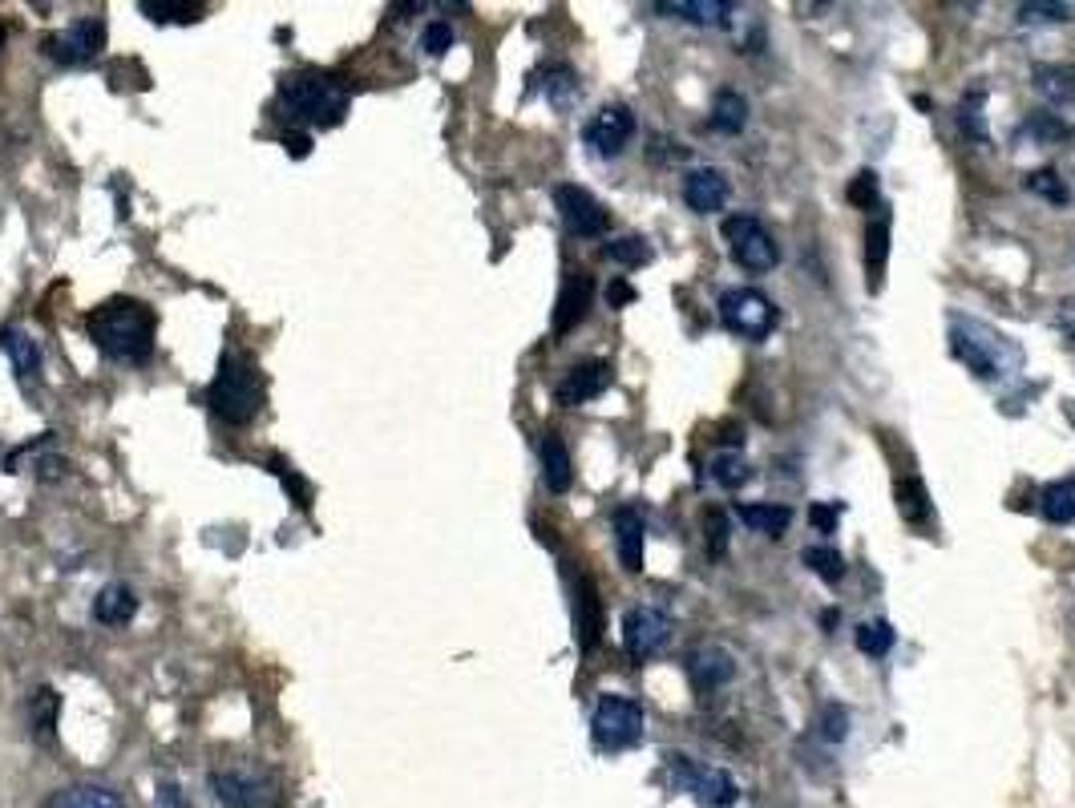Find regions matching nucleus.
I'll return each mask as SVG.
<instances>
[{"mask_svg": "<svg viewBox=\"0 0 1075 808\" xmlns=\"http://www.w3.org/2000/svg\"><path fill=\"white\" fill-rule=\"evenodd\" d=\"M85 332L118 364H146L155 356V315L138 299H110L85 315Z\"/></svg>", "mask_w": 1075, "mask_h": 808, "instance_id": "nucleus-1", "label": "nucleus"}, {"mask_svg": "<svg viewBox=\"0 0 1075 808\" xmlns=\"http://www.w3.org/2000/svg\"><path fill=\"white\" fill-rule=\"evenodd\" d=\"M348 86L328 70H296L280 82V114L287 126L332 129L348 114Z\"/></svg>", "mask_w": 1075, "mask_h": 808, "instance_id": "nucleus-2", "label": "nucleus"}, {"mask_svg": "<svg viewBox=\"0 0 1075 808\" xmlns=\"http://www.w3.org/2000/svg\"><path fill=\"white\" fill-rule=\"evenodd\" d=\"M207 400H211L214 417L226 421V425H251L255 417L263 412L268 381H263V372H259L251 356L223 352L219 372H214L211 388H207Z\"/></svg>", "mask_w": 1075, "mask_h": 808, "instance_id": "nucleus-3", "label": "nucleus"}, {"mask_svg": "<svg viewBox=\"0 0 1075 808\" xmlns=\"http://www.w3.org/2000/svg\"><path fill=\"white\" fill-rule=\"evenodd\" d=\"M950 352L959 356L978 381H999L1006 360H1018V348L1006 336H999L994 327L978 324V320H966V315L950 320Z\"/></svg>", "mask_w": 1075, "mask_h": 808, "instance_id": "nucleus-4", "label": "nucleus"}, {"mask_svg": "<svg viewBox=\"0 0 1075 808\" xmlns=\"http://www.w3.org/2000/svg\"><path fill=\"white\" fill-rule=\"evenodd\" d=\"M211 793L219 808H280V776L263 765H235L211 776Z\"/></svg>", "mask_w": 1075, "mask_h": 808, "instance_id": "nucleus-5", "label": "nucleus"}, {"mask_svg": "<svg viewBox=\"0 0 1075 808\" xmlns=\"http://www.w3.org/2000/svg\"><path fill=\"white\" fill-rule=\"evenodd\" d=\"M591 736L603 751L635 748L643 739V708L627 695H598L591 720Z\"/></svg>", "mask_w": 1075, "mask_h": 808, "instance_id": "nucleus-6", "label": "nucleus"}, {"mask_svg": "<svg viewBox=\"0 0 1075 808\" xmlns=\"http://www.w3.org/2000/svg\"><path fill=\"white\" fill-rule=\"evenodd\" d=\"M720 320L724 327H732L736 336L744 340H764L773 327H777L780 312L773 308V299L752 291V287H732L720 296Z\"/></svg>", "mask_w": 1075, "mask_h": 808, "instance_id": "nucleus-7", "label": "nucleus"}, {"mask_svg": "<svg viewBox=\"0 0 1075 808\" xmlns=\"http://www.w3.org/2000/svg\"><path fill=\"white\" fill-rule=\"evenodd\" d=\"M724 235L732 243V259L744 271H752V275L773 271L780 263V251H777V243H773V235H768L752 214H732V219H724Z\"/></svg>", "mask_w": 1075, "mask_h": 808, "instance_id": "nucleus-8", "label": "nucleus"}, {"mask_svg": "<svg viewBox=\"0 0 1075 808\" xmlns=\"http://www.w3.org/2000/svg\"><path fill=\"white\" fill-rule=\"evenodd\" d=\"M554 207H558L563 227L570 231L574 239H598V235L610 227L607 207L594 199L591 190H582V186L563 183L558 190H554Z\"/></svg>", "mask_w": 1075, "mask_h": 808, "instance_id": "nucleus-9", "label": "nucleus"}, {"mask_svg": "<svg viewBox=\"0 0 1075 808\" xmlns=\"http://www.w3.org/2000/svg\"><path fill=\"white\" fill-rule=\"evenodd\" d=\"M667 638H671V619H667L664 610L655 607L627 610V619H622V647L631 651L635 663H647L655 651H664Z\"/></svg>", "mask_w": 1075, "mask_h": 808, "instance_id": "nucleus-10", "label": "nucleus"}, {"mask_svg": "<svg viewBox=\"0 0 1075 808\" xmlns=\"http://www.w3.org/2000/svg\"><path fill=\"white\" fill-rule=\"evenodd\" d=\"M45 49L61 65H85V61H94L106 49V21L101 16H82L61 37H49Z\"/></svg>", "mask_w": 1075, "mask_h": 808, "instance_id": "nucleus-11", "label": "nucleus"}, {"mask_svg": "<svg viewBox=\"0 0 1075 808\" xmlns=\"http://www.w3.org/2000/svg\"><path fill=\"white\" fill-rule=\"evenodd\" d=\"M631 134H635V114H631L627 105H603V110L582 126V142L591 146L598 158H615L622 146L631 142Z\"/></svg>", "mask_w": 1075, "mask_h": 808, "instance_id": "nucleus-12", "label": "nucleus"}, {"mask_svg": "<svg viewBox=\"0 0 1075 808\" xmlns=\"http://www.w3.org/2000/svg\"><path fill=\"white\" fill-rule=\"evenodd\" d=\"M610 381H615L610 360H582V364H574V369L558 381L554 397H558L563 409H579V405H586V400L603 397V393L610 388Z\"/></svg>", "mask_w": 1075, "mask_h": 808, "instance_id": "nucleus-13", "label": "nucleus"}, {"mask_svg": "<svg viewBox=\"0 0 1075 808\" xmlns=\"http://www.w3.org/2000/svg\"><path fill=\"white\" fill-rule=\"evenodd\" d=\"M671 765L683 772V784H688V793H692L700 805H707V808H728V805H736L740 788H736V780L728 776V772H720V768L692 765V760H683V756H671Z\"/></svg>", "mask_w": 1075, "mask_h": 808, "instance_id": "nucleus-14", "label": "nucleus"}, {"mask_svg": "<svg viewBox=\"0 0 1075 808\" xmlns=\"http://www.w3.org/2000/svg\"><path fill=\"white\" fill-rule=\"evenodd\" d=\"M591 299H594L591 275H582V271H566L563 291H558V308H554V332H558V336L574 332V327L586 320V312H591Z\"/></svg>", "mask_w": 1075, "mask_h": 808, "instance_id": "nucleus-15", "label": "nucleus"}, {"mask_svg": "<svg viewBox=\"0 0 1075 808\" xmlns=\"http://www.w3.org/2000/svg\"><path fill=\"white\" fill-rule=\"evenodd\" d=\"M574 638H579L582 655H591L603 638V602H598V591L586 574L574 579Z\"/></svg>", "mask_w": 1075, "mask_h": 808, "instance_id": "nucleus-16", "label": "nucleus"}, {"mask_svg": "<svg viewBox=\"0 0 1075 808\" xmlns=\"http://www.w3.org/2000/svg\"><path fill=\"white\" fill-rule=\"evenodd\" d=\"M728 178L712 166H700V171L683 174V202L692 207L695 214H720L724 202H728Z\"/></svg>", "mask_w": 1075, "mask_h": 808, "instance_id": "nucleus-17", "label": "nucleus"}, {"mask_svg": "<svg viewBox=\"0 0 1075 808\" xmlns=\"http://www.w3.org/2000/svg\"><path fill=\"white\" fill-rule=\"evenodd\" d=\"M0 348H4L9 360H13L16 376H21L28 388H37V384H41L45 356H41V348H37V340H33L28 332H21V327H0Z\"/></svg>", "mask_w": 1075, "mask_h": 808, "instance_id": "nucleus-18", "label": "nucleus"}, {"mask_svg": "<svg viewBox=\"0 0 1075 808\" xmlns=\"http://www.w3.org/2000/svg\"><path fill=\"white\" fill-rule=\"evenodd\" d=\"M736 675L732 655L720 651V647H700V651L688 655V680H692L695 692H716L720 683H728Z\"/></svg>", "mask_w": 1075, "mask_h": 808, "instance_id": "nucleus-19", "label": "nucleus"}, {"mask_svg": "<svg viewBox=\"0 0 1075 808\" xmlns=\"http://www.w3.org/2000/svg\"><path fill=\"white\" fill-rule=\"evenodd\" d=\"M538 457H542V482L551 494H566L570 482H574V469H570V453L558 433H546L542 445H538Z\"/></svg>", "mask_w": 1075, "mask_h": 808, "instance_id": "nucleus-20", "label": "nucleus"}, {"mask_svg": "<svg viewBox=\"0 0 1075 808\" xmlns=\"http://www.w3.org/2000/svg\"><path fill=\"white\" fill-rule=\"evenodd\" d=\"M886 259H890V214L869 219V227H865V279H869V291H877L881 279H886Z\"/></svg>", "mask_w": 1075, "mask_h": 808, "instance_id": "nucleus-21", "label": "nucleus"}, {"mask_svg": "<svg viewBox=\"0 0 1075 808\" xmlns=\"http://www.w3.org/2000/svg\"><path fill=\"white\" fill-rule=\"evenodd\" d=\"M655 13H667L676 21H692V25H728L732 4L728 0H659Z\"/></svg>", "mask_w": 1075, "mask_h": 808, "instance_id": "nucleus-22", "label": "nucleus"}, {"mask_svg": "<svg viewBox=\"0 0 1075 808\" xmlns=\"http://www.w3.org/2000/svg\"><path fill=\"white\" fill-rule=\"evenodd\" d=\"M615 546H619L622 570L639 574L643 570V518L635 510L615 513Z\"/></svg>", "mask_w": 1075, "mask_h": 808, "instance_id": "nucleus-23", "label": "nucleus"}, {"mask_svg": "<svg viewBox=\"0 0 1075 808\" xmlns=\"http://www.w3.org/2000/svg\"><path fill=\"white\" fill-rule=\"evenodd\" d=\"M134 614H138V598H134V591L122 586V582L106 586V591L94 598V619L106 626H126Z\"/></svg>", "mask_w": 1075, "mask_h": 808, "instance_id": "nucleus-24", "label": "nucleus"}, {"mask_svg": "<svg viewBox=\"0 0 1075 808\" xmlns=\"http://www.w3.org/2000/svg\"><path fill=\"white\" fill-rule=\"evenodd\" d=\"M45 808H126L122 805V796L106 788V784H70V788H61V793L49 796V805Z\"/></svg>", "mask_w": 1075, "mask_h": 808, "instance_id": "nucleus-25", "label": "nucleus"}, {"mask_svg": "<svg viewBox=\"0 0 1075 808\" xmlns=\"http://www.w3.org/2000/svg\"><path fill=\"white\" fill-rule=\"evenodd\" d=\"M740 522L749 525V530H756V534H768V538H777V534H784L789 530V522H792V510L789 506H780V501H744L740 506Z\"/></svg>", "mask_w": 1075, "mask_h": 808, "instance_id": "nucleus-26", "label": "nucleus"}, {"mask_svg": "<svg viewBox=\"0 0 1075 808\" xmlns=\"http://www.w3.org/2000/svg\"><path fill=\"white\" fill-rule=\"evenodd\" d=\"M1031 77H1035V89H1039L1047 101H1055V105L1075 101V65H1039Z\"/></svg>", "mask_w": 1075, "mask_h": 808, "instance_id": "nucleus-27", "label": "nucleus"}, {"mask_svg": "<svg viewBox=\"0 0 1075 808\" xmlns=\"http://www.w3.org/2000/svg\"><path fill=\"white\" fill-rule=\"evenodd\" d=\"M749 122V101L732 94V89H720L716 101H712V129H720V134H740Z\"/></svg>", "mask_w": 1075, "mask_h": 808, "instance_id": "nucleus-28", "label": "nucleus"}, {"mask_svg": "<svg viewBox=\"0 0 1075 808\" xmlns=\"http://www.w3.org/2000/svg\"><path fill=\"white\" fill-rule=\"evenodd\" d=\"M1039 510L1051 525L1075 522V482H1051L1039 497Z\"/></svg>", "mask_w": 1075, "mask_h": 808, "instance_id": "nucleus-29", "label": "nucleus"}, {"mask_svg": "<svg viewBox=\"0 0 1075 808\" xmlns=\"http://www.w3.org/2000/svg\"><path fill=\"white\" fill-rule=\"evenodd\" d=\"M801 562H805L817 579L829 582V586H837V582L845 579V558H841L833 546H808V550L801 554Z\"/></svg>", "mask_w": 1075, "mask_h": 808, "instance_id": "nucleus-30", "label": "nucleus"}, {"mask_svg": "<svg viewBox=\"0 0 1075 808\" xmlns=\"http://www.w3.org/2000/svg\"><path fill=\"white\" fill-rule=\"evenodd\" d=\"M53 723H57V692L53 687H41V692L28 699V728H33L37 739H49L53 736Z\"/></svg>", "mask_w": 1075, "mask_h": 808, "instance_id": "nucleus-31", "label": "nucleus"}, {"mask_svg": "<svg viewBox=\"0 0 1075 808\" xmlns=\"http://www.w3.org/2000/svg\"><path fill=\"white\" fill-rule=\"evenodd\" d=\"M603 259L619 263V268H643V263H651V247L639 235H622V239H610L603 247Z\"/></svg>", "mask_w": 1075, "mask_h": 808, "instance_id": "nucleus-32", "label": "nucleus"}, {"mask_svg": "<svg viewBox=\"0 0 1075 808\" xmlns=\"http://www.w3.org/2000/svg\"><path fill=\"white\" fill-rule=\"evenodd\" d=\"M898 510H902L905 522H926L930 518V497H926L918 477H902L898 482Z\"/></svg>", "mask_w": 1075, "mask_h": 808, "instance_id": "nucleus-33", "label": "nucleus"}, {"mask_svg": "<svg viewBox=\"0 0 1075 808\" xmlns=\"http://www.w3.org/2000/svg\"><path fill=\"white\" fill-rule=\"evenodd\" d=\"M542 77H546V82H542V86H546V98H551L558 110H566L570 101L579 98V77L566 70V65H551Z\"/></svg>", "mask_w": 1075, "mask_h": 808, "instance_id": "nucleus-34", "label": "nucleus"}, {"mask_svg": "<svg viewBox=\"0 0 1075 808\" xmlns=\"http://www.w3.org/2000/svg\"><path fill=\"white\" fill-rule=\"evenodd\" d=\"M853 638H857V651H865V655H874V659H881V655L890 651L893 647V626L886 623V619H874V623H862L857 631H853Z\"/></svg>", "mask_w": 1075, "mask_h": 808, "instance_id": "nucleus-35", "label": "nucleus"}, {"mask_svg": "<svg viewBox=\"0 0 1075 808\" xmlns=\"http://www.w3.org/2000/svg\"><path fill=\"white\" fill-rule=\"evenodd\" d=\"M749 477H752V465L740 453H720L712 461V482L724 485V489H740Z\"/></svg>", "mask_w": 1075, "mask_h": 808, "instance_id": "nucleus-36", "label": "nucleus"}, {"mask_svg": "<svg viewBox=\"0 0 1075 808\" xmlns=\"http://www.w3.org/2000/svg\"><path fill=\"white\" fill-rule=\"evenodd\" d=\"M704 542H707V558L716 562L728 550V513L720 506H707L704 510Z\"/></svg>", "mask_w": 1075, "mask_h": 808, "instance_id": "nucleus-37", "label": "nucleus"}, {"mask_svg": "<svg viewBox=\"0 0 1075 808\" xmlns=\"http://www.w3.org/2000/svg\"><path fill=\"white\" fill-rule=\"evenodd\" d=\"M1027 190L1031 195H1039L1043 202H1051V207H1067V186H1063V178L1055 171H1031L1027 174Z\"/></svg>", "mask_w": 1075, "mask_h": 808, "instance_id": "nucleus-38", "label": "nucleus"}, {"mask_svg": "<svg viewBox=\"0 0 1075 808\" xmlns=\"http://www.w3.org/2000/svg\"><path fill=\"white\" fill-rule=\"evenodd\" d=\"M1023 134L1047 146V142H1067V138H1072V126H1063L1055 114H1031L1027 117V126H1023Z\"/></svg>", "mask_w": 1075, "mask_h": 808, "instance_id": "nucleus-39", "label": "nucleus"}, {"mask_svg": "<svg viewBox=\"0 0 1075 808\" xmlns=\"http://www.w3.org/2000/svg\"><path fill=\"white\" fill-rule=\"evenodd\" d=\"M141 13L150 16V21H158V25H166V21H198V13H202V4H170V0H141Z\"/></svg>", "mask_w": 1075, "mask_h": 808, "instance_id": "nucleus-40", "label": "nucleus"}, {"mask_svg": "<svg viewBox=\"0 0 1075 808\" xmlns=\"http://www.w3.org/2000/svg\"><path fill=\"white\" fill-rule=\"evenodd\" d=\"M271 473H275V477H280V482H283V489H287V494H292V501H296L299 510H311V485L304 482V477H299L296 469L287 465V461H283V457H271Z\"/></svg>", "mask_w": 1075, "mask_h": 808, "instance_id": "nucleus-41", "label": "nucleus"}, {"mask_svg": "<svg viewBox=\"0 0 1075 808\" xmlns=\"http://www.w3.org/2000/svg\"><path fill=\"white\" fill-rule=\"evenodd\" d=\"M849 202L862 207V211H877V207H881V190H877L874 171H857L849 178Z\"/></svg>", "mask_w": 1075, "mask_h": 808, "instance_id": "nucleus-42", "label": "nucleus"}, {"mask_svg": "<svg viewBox=\"0 0 1075 808\" xmlns=\"http://www.w3.org/2000/svg\"><path fill=\"white\" fill-rule=\"evenodd\" d=\"M817 728H820V739H829V744H841L849 736V711L841 704H825L817 716Z\"/></svg>", "mask_w": 1075, "mask_h": 808, "instance_id": "nucleus-43", "label": "nucleus"}, {"mask_svg": "<svg viewBox=\"0 0 1075 808\" xmlns=\"http://www.w3.org/2000/svg\"><path fill=\"white\" fill-rule=\"evenodd\" d=\"M1018 21L1023 25H1060V21H1072V9L1067 4H1018Z\"/></svg>", "mask_w": 1075, "mask_h": 808, "instance_id": "nucleus-44", "label": "nucleus"}, {"mask_svg": "<svg viewBox=\"0 0 1075 808\" xmlns=\"http://www.w3.org/2000/svg\"><path fill=\"white\" fill-rule=\"evenodd\" d=\"M449 45H453L449 21H429V25H424L421 49L429 53V58H445V53H449Z\"/></svg>", "mask_w": 1075, "mask_h": 808, "instance_id": "nucleus-45", "label": "nucleus"}, {"mask_svg": "<svg viewBox=\"0 0 1075 808\" xmlns=\"http://www.w3.org/2000/svg\"><path fill=\"white\" fill-rule=\"evenodd\" d=\"M841 513H845V501H813L808 522H813V530H820V534H833L837 522H841Z\"/></svg>", "mask_w": 1075, "mask_h": 808, "instance_id": "nucleus-46", "label": "nucleus"}, {"mask_svg": "<svg viewBox=\"0 0 1075 808\" xmlns=\"http://www.w3.org/2000/svg\"><path fill=\"white\" fill-rule=\"evenodd\" d=\"M959 126L971 142H987V117H983V110H975V98L959 110Z\"/></svg>", "mask_w": 1075, "mask_h": 808, "instance_id": "nucleus-47", "label": "nucleus"}, {"mask_svg": "<svg viewBox=\"0 0 1075 808\" xmlns=\"http://www.w3.org/2000/svg\"><path fill=\"white\" fill-rule=\"evenodd\" d=\"M155 808H183V793H178L174 780H162V784H158Z\"/></svg>", "mask_w": 1075, "mask_h": 808, "instance_id": "nucleus-48", "label": "nucleus"}, {"mask_svg": "<svg viewBox=\"0 0 1075 808\" xmlns=\"http://www.w3.org/2000/svg\"><path fill=\"white\" fill-rule=\"evenodd\" d=\"M635 296H639V291H635V287H631V284H627V279H615V284L607 287V303H610V308H622V303H635Z\"/></svg>", "mask_w": 1075, "mask_h": 808, "instance_id": "nucleus-49", "label": "nucleus"}, {"mask_svg": "<svg viewBox=\"0 0 1075 808\" xmlns=\"http://www.w3.org/2000/svg\"><path fill=\"white\" fill-rule=\"evenodd\" d=\"M1055 324H1060L1063 336H1072V340H1075V299H1063L1060 315H1055Z\"/></svg>", "mask_w": 1075, "mask_h": 808, "instance_id": "nucleus-50", "label": "nucleus"}, {"mask_svg": "<svg viewBox=\"0 0 1075 808\" xmlns=\"http://www.w3.org/2000/svg\"><path fill=\"white\" fill-rule=\"evenodd\" d=\"M283 146H287V150H292L296 158H304V154H308L311 138H308V134H283Z\"/></svg>", "mask_w": 1075, "mask_h": 808, "instance_id": "nucleus-51", "label": "nucleus"}, {"mask_svg": "<svg viewBox=\"0 0 1075 808\" xmlns=\"http://www.w3.org/2000/svg\"><path fill=\"white\" fill-rule=\"evenodd\" d=\"M0 45H4V25H0Z\"/></svg>", "mask_w": 1075, "mask_h": 808, "instance_id": "nucleus-52", "label": "nucleus"}]
</instances>
